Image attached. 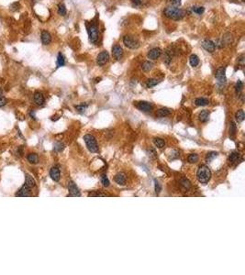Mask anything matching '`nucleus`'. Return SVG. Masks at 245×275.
<instances>
[{
  "label": "nucleus",
  "mask_w": 245,
  "mask_h": 275,
  "mask_svg": "<svg viewBox=\"0 0 245 275\" xmlns=\"http://www.w3.org/2000/svg\"><path fill=\"white\" fill-rule=\"evenodd\" d=\"M163 14L166 17L174 20H179L182 19L185 15V12L181 8H178L176 7H168L163 11Z\"/></svg>",
  "instance_id": "nucleus-1"
},
{
  "label": "nucleus",
  "mask_w": 245,
  "mask_h": 275,
  "mask_svg": "<svg viewBox=\"0 0 245 275\" xmlns=\"http://www.w3.org/2000/svg\"><path fill=\"white\" fill-rule=\"evenodd\" d=\"M196 176H197L198 181H199L201 184H207L209 182V180L211 178V172L208 166L202 165L198 168Z\"/></svg>",
  "instance_id": "nucleus-2"
},
{
  "label": "nucleus",
  "mask_w": 245,
  "mask_h": 275,
  "mask_svg": "<svg viewBox=\"0 0 245 275\" xmlns=\"http://www.w3.org/2000/svg\"><path fill=\"white\" fill-rule=\"evenodd\" d=\"M84 140L86 144V147L91 152H97L98 151V146L96 143V139L93 135L90 134H86L84 136Z\"/></svg>",
  "instance_id": "nucleus-3"
},
{
  "label": "nucleus",
  "mask_w": 245,
  "mask_h": 275,
  "mask_svg": "<svg viewBox=\"0 0 245 275\" xmlns=\"http://www.w3.org/2000/svg\"><path fill=\"white\" fill-rule=\"evenodd\" d=\"M88 36H89V40L90 42L93 44H96L99 38V31H98V27L96 23H92L88 27Z\"/></svg>",
  "instance_id": "nucleus-4"
},
{
  "label": "nucleus",
  "mask_w": 245,
  "mask_h": 275,
  "mask_svg": "<svg viewBox=\"0 0 245 275\" xmlns=\"http://www.w3.org/2000/svg\"><path fill=\"white\" fill-rule=\"evenodd\" d=\"M226 68L225 67H220L219 68L215 73V77L217 79L218 85H223L226 83Z\"/></svg>",
  "instance_id": "nucleus-5"
},
{
  "label": "nucleus",
  "mask_w": 245,
  "mask_h": 275,
  "mask_svg": "<svg viewBox=\"0 0 245 275\" xmlns=\"http://www.w3.org/2000/svg\"><path fill=\"white\" fill-rule=\"evenodd\" d=\"M123 43L125 44V46L129 49H137L139 48V42L137 39H135L134 38H132L131 36H126L123 38Z\"/></svg>",
  "instance_id": "nucleus-6"
},
{
  "label": "nucleus",
  "mask_w": 245,
  "mask_h": 275,
  "mask_svg": "<svg viewBox=\"0 0 245 275\" xmlns=\"http://www.w3.org/2000/svg\"><path fill=\"white\" fill-rule=\"evenodd\" d=\"M109 60V54L108 52L106 51H103L99 53L96 57V63L99 66H103L105 65Z\"/></svg>",
  "instance_id": "nucleus-7"
},
{
  "label": "nucleus",
  "mask_w": 245,
  "mask_h": 275,
  "mask_svg": "<svg viewBox=\"0 0 245 275\" xmlns=\"http://www.w3.org/2000/svg\"><path fill=\"white\" fill-rule=\"evenodd\" d=\"M68 190H69V195L70 196H81L78 187L74 182H70L68 184Z\"/></svg>",
  "instance_id": "nucleus-8"
},
{
  "label": "nucleus",
  "mask_w": 245,
  "mask_h": 275,
  "mask_svg": "<svg viewBox=\"0 0 245 275\" xmlns=\"http://www.w3.org/2000/svg\"><path fill=\"white\" fill-rule=\"evenodd\" d=\"M137 107L141 111H143V112H151L153 110V105L149 102L142 101L137 104Z\"/></svg>",
  "instance_id": "nucleus-9"
},
{
  "label": "nucleus",
  "mask_w": 245,
  "mask_h": 275,
  "mask_svg": "<svg viewBox=\"0 0 245 275\" xmlns=\"http://www.w3.org/2000/svg\"><path fill=\"white\" fill-rule=\"evenodd\" d=\"M112 54L116 60L119 61L123 56V50L119 45H114L112 47Z\"/></svg>",
  "instance_id": "nucleus-10"
},
{
  "label": "nucleus",
  "mask_w": 245,
  "mask_h": 275,
  "mask_svg": "<svg viewBox=\"0 0 245 275\" xmlns=\"http://www.w3.org/2000/svg\"><path fill=\"white\" fill-rule=\"evenodd\" d=\"M202 47L204 49H205L208 52H214L215 51V49H216V45L215 43L212 42L210 39H205L204 42H202Z\"/></svg>",
  "instance_id": "nucleus-11"
},
{
  "label": "nucleus",
  "mask_w": 245,
  "mask_h": 275,
  "mask_svg": "<svg viewBox=\"0 0 245 275\" xmlns=\"http://www.w3.org/2000/svg\"><path fill=\"white\" fill-rule=\"evenodd\" d=\"M161 54H162V50L160 48H153L149 51L147 56L151 60H156L161 56Z\"/></svg>",
  "instance_id": "nucleus-12"
},
{
  "label": "nucleus",
  "mask_w": 245,
  "mask_h": 275,
  "mask_svg": "<svg viewBox=\"0 0 245 275\" xmlns=\"http://www.w3.org/2000/svg\"><path fill=\"white\" fill-rule=\"evenodd\" d=\"M40 39L43 45H49L51 42V36L47 30H42L40 34Z\"/></svg>",
  "instance_id": "nucleus-13"
},
{
  "label": "nucleus",
  "mask_w": 245,
  "mask_h": 275,
  "mask_svg": "<svg viewBox=\"0 0 245 275\" xmlns=\"http://www.w3.org/2000/svg\"><path fill=\"white\" fill-rule=\"evenodd\" d=\"M50 176L53 181H55V182H58V181L60 180V177H61L60 170L58 169L57 167H52L51 169V171H50Z\"/></svg>",
  "instance_id": "nucleus-14"
},
{
  "label": "nucleus",
  "mask_w": 245,
  "mask_h": 275,
  "mask_svg": "<svg viewBox=\"0 0 245 275\" xmlns=\"http://www.w3.org/2000/svg\"><path fill=\"white\" fill-rule=\"evenodd\" d=\"M30 193H31L30 187L27 186L26 184H24L19 191H17L16 195L17 196H28V195H30Z\"/></svg>",
  "instance_id": "nucleus-15"
},
{
  "label": "nucleus",
  "mask_w": 245,
  "mask_h": 275,
  "mask_svg": "<svg viewBox=\"0 0 245 275\" xmlns=\"http://www.w3.org/2000/svg\"><path fill=\"white\" fill-rule=\"evenodd\" d=\"M33 98H34V102L36 103L37 105H39V106H42V105L44 104V97H43L42 93L36 92L34 94V97Z\"/></svg>",
  "instance_id": "nucleus-16"
},
{
  "label": "nucleus",
  "mask_w": 245,
  "mask_h": 275,
  "mask_svg": "<svg viewBox=\"0 0 245 275\" xmlns=\"http://www.w3.org/2000/svg\"><path fill=\"white\" fill-rule=\"evenodd\" d=\"M115 182L119 185H124L126 184V177L124 174L119 173L115 176Z\"/></svg>",
  "instance_id": "nucleus-17"
},
{
  "label": "nucleus",
  "mask_w": 245,
  "mask_h": 275,
  "mask_svg": "<svg viewBox=\"0 0 245 275\" xmlns=\"http://www.w3.org/2000/svg\"><path fill=\"white\" fill-rule=\"evenodd\" d=\"M195 104L198 107H205V106H208V105L209 104V101H208V99H207V98L199 97V98H196L195 100Z\"/></svg>",
  "instance_id": "nucleus-18"
},
{
  "label": "nucleus",
  "mask_w": 245,
  "mask_h": 275,
  "mask_svg": "<svg viewBox=\"0 0 245 275\" xmlns=\"http://www.w3.org/2000/svg\"><path fill=\"white\" fill-rule=\"evenodd\" d=\"M25 184L27 186H28L30 188H32V187L35 186L36 183H35V180L33 179V177L30 174H27L26 175V180H25Z\"/></svg>",
  "instance_id": "nucleus-19"
},
{
  "label": "nucleus",
  "mask_w": 245,
  "mask_h": 275,
  "mask_svg": "<svg viewBox=\"0 0 245 275\" xmlns=\"http://www.w3.org/2000/svg\"><path fill=\"white\" fill-rule=\"evenodd\" d=\"M171 112H172V111L169 109V108L163 107V108H160L158 111H157V116H161V118H164V116H168V115H170Z\"/></svg>",
  "instance_id": "nucleus-20"
},
{
  "label": "nucleus",
  "mask_w": 245,
  "mask_h": 275,
  "mask_svg": "<svg viewBox=\"0 0 245 275\" xmlns=\"http://www.w3.org/2000/svg\"><path fill=\"white\" fill-rule=\"evenodd\" d=\"M189 62L192 67H196L199 64V58L196 54H192L189 58Z\"/></svg>",
  "instance_id": "nucleus-21"
},
{
  "label": "nucleus",
  "mask_w": 245,
  "mask_h": 275,
  "mask_svg": "<svg viewBox=\"0 0 245 275\" xmlns=\"http://www.w3.org/2000/svg\"><path fill=\"white\" fill-rule=\"evenodd\" d=\"M209 118V112L208 110H203L199 114V120L202 122H207Z\"/></svg>",
  "instance_id": "nucleus-22"
},
{
  "label": "nucleus",
  "mask_w": 245,
  "mask_h": 275,
  "mask_svg": "<svg viewBox=\"0 0 245 275\" xmlns=\"http://www.w3.org/2000/svg\"><path fill=\"white\" fill-rule=\"evenodd\" d=\"M27 159L31 163H32V164H36V163H38V161H39V158H38V155L36 153L28 154V157H27Z\"/></svg>",
  "instance_id": "nucleus-23"
},
{
  "label": "nucleus",
  "mask_w": 245,
  "mask_h": 275,
  "mask_svg": "<svg viewBox=\"0 0 245 275\" xmlns=\"http://www.w3.org/2000/svg\"><path fill=\"white\" fill-rule=\"evenodd\" d=\"M65 58L61 52H59L57 57V67H62L65 65Z\"/></svg>",
  "instance_id": "nucleus-24"
},
{
  "label": "nucleus",
  "mask_w": 245,
  "mask_h": 275,
  "mask_svg": "<svg viewBox=\"0 0 245 275\" xmlns=\"http://www.w3.org/2000/svg\"><path fill=\"white\" fill-rule=\"evenodd\" d=\"M58 13H59V15H61V16L66 15L67 11H66V8H65V4L60 3L59 5H58Z\"/></svg>",
  "instance_id": "nucleus-25"
},
{
  "label": "nucleus",
  "mask_w": 245,
  "mask_h": 275,
  "mask_svg": "<svg viewBox=\"0 0 245 275\" xmlns=\"http://www.w3.org/2000/svg\"><path fill=\"white\" fill-rule=\"evenodd\" d=\"M239 158H240V153L237 152V151H233V152H231L230 154L229 160L231 162H236L239 160Z\"/></svg>",
  "instance_id": "nucleus-26"
},
{
  "label": "nucleus",
  "mask_w": 245,
  "mask_h": 275,
  "mask_svg": "<svg viewBox=\"0 0 245 275\" xmlns=\"http://www.w3.org/2000/svg\"><path fill=\"white\" fill-rule=\"evenodd\" d=\"M153 142H154V144H155L156 147L159 148V149L163 148V147H164V145H165L164 141H163V140H162V139H160V138H155V139H153Z\"/></svg>",
  "instance_id": "nucleus-27"
},
{
  "label": "nucleus",
  "mask_w": 245,
  "mask_h": 275,
  "mask_svg": "<svg viewBox=\"0 0 245 275\" xmlns=\"http://www.w3.org/2000/svg\"><path fill=\"white\" fill-rule=\"evenodd\" d=\"M151 68H153V63H151V62H149V61L144 62L142 63V69L143 70L144 72H149L150 70H151Z\"/></svg>",
  "instance_id": "nucleus-28"
},
{
  "label": "nucleus",
  "mask_w": 245,
  "mask_h": 275,
  "mask_svg": "<svg viewBox=\"0 0 245 275\" xmlns=\"http://www.w3.org/2000/svg\"><path fill=\"white\" fill-rule=\"evenodd\" d=\"M235 118H236V120L238 122H242L245 118V115H244L243 110H239L235 115Z\"/></svg>",
  "instance_id": "nucleus-29"
},
{
  "label": "nucleus",
  "mask_w": 245,
  "mask_h": 275,
  "mask_svg": "<svg viewBox=\"0 0 245 275\" xmlns=\"http://www.w3.org/2000/svg\"><path fill=\"white\" fill-rule=\"evenodd\" d=\"M192 11L196 14L201 15L204 11H205V8H204L203 7H197V6H195V7H192Z\"/></svg>",
  "instance_id": "nucleus-30"
},
{
  "label": "nucleus",
  "mask_w": 245,
  "mask_h": 275,
  "mask_svg": "<svg viewBox=\"0 0 245 275\" xmlns=\"http://www.w3.org/2000/svg\"><path fill=\"white\" fill-rule=\"evenodd\" d=\"M187 160H188V162H190V163H195L198 161V156L196 153H191L188 156Z\"/></svg>",
  "instance_id": "nucleus-31"
},
{
  "label": "nucleus",
  "mask_w": 245,
  "mask_h": 275,
  "mask_svg": "<svg viewBox=\"0 0 245 275\" xmlns=\"http://www.w3.org/2000/svg\"><path fill=\"white\" fill-rule=\"evenodd\" d=\"M158 84H159V81L157 79H149L147 81V83H146L147 86L150 87V88H151V87H153V86L157 85Z\"/></svg>",
  "instance_id": "nucleus-32"
},
{
  "label": "nucleus",
  "mask_w": 245,
  "mask_h": 275,
  "mask_svg": "<svg viewBox=\"0 0 245 275\" xmlns=\"http://www.w3.org/2000/svg\"><path fill=\"white\" fill-rule=\"evenodd\" d=\"M218 156V153L215 152V151H211V152H208L206 156V161H211L214 158H216Z\"/></svg>",
  "instance_id": "nucleus-33"
},
{
  "label": "nucleus",
  "mask_w": 245,
  "mask_h": 275,
  "mask_svg": "<svg viewBox=\"0 0 245 275\" xmlns=\"http://www.w3.org/2000/svg\"><path fill=\"white\" fill-rule=\"evenodd\" d=\"M171 61H172V55L170 54V52L169 51H165L164 55H163V62H164L166 64H169Z\"/></svg>",
  "instance_id": "nucleus-34"
},
{
  "label": "nucleus",
  "mask_w": 245,
  "mask_h": 275,
  "mask_svg": "<svg viewBox=\"0 0 245 275\" xmlns=\"http://www.w3.org/2000/svg\"><path fill=\"white\" fill-rule=\"evenodd\" d=\"M63 149H65V145H63V143H62L60 141L54 143V150L55 151H62Z\"/></svg>",
  "instance_id": "nucleus-35"
},
{
  "label": "nucleus",
  "mask_w": 245,
  "mask_h": 275,
  "mask_svg": "<svg viewBox=\"0 0 245 275\" xmlns=\"http://www.w3.org/2000/svg\"><path fill=\"white\" fill-rule=\"evenodd\" d=\"M237 131V127L235 125L234 122H230V134L231 136L235 135V133Z\"/></svg>",
  "instance_id": "nucleus-36"
},
{
  "label": "nucleus",
  "mask_w": 245,
  "mask_h": 275,
  "mask_svg": "<svg viewBox=\"0 0 245 275\" xmlns=\"http://www.w3.org/2000/svg\"><path fill=\"white\" fill-rule=\"evenodd\" d=\"M101 183H102V184H103L104 186H106V187H108V186L109 185V180H108V178L107 177L106 174L101 175Z\"/></svg>",
  "instance_id": "nucleus-37"
},
{
  "label": "nucleus",
  "mask_w": 245,
  "mask_h": 275,
  "mask_svg": "<svg viewBox=\"0 0 245 275\" xmlns=\"http://www.w3.org/2000/svg\"><path fill=\"white\" fill-rule=\"evenodd\" d=\"M242 87H243V83H242L241 80H239L237 83H236V85H235V91H236V93H240V92L242 91Z\"/></svg>",
  "instance_id": "nucleus-38"
},
{
  "label": "nucleus",
  "mask_w": 245,
  "mask_h": 275,
  "mask_svg": "<svg viewBox=\"0 0 245 275\" xmlns=\"http://www.w3.org/2000/svg\"><path fill=\"white\" fill-rule=\"evenodd\" d=\"M9 8H10V10H11V11H17V10L19 9V8H20V5H19V3L15 2V3H13V4H11Z\"/></svg>",
  "instance_id": "nucleus-39"
},
{
  "label": "nucleus",
  "mask_w": 245,
  "mask_h": 275,
  "mask_svg": "<svg viewBox=\"0 0 245 275\" xmlns=\"http://www.w3.org/2000/svg\"><path fill=\"white\" fill-rule=\"evenodd\" d=\"M87 105H84V104H82V105H78V106H75V108H76L79 112H85V109L87 108Z\"/></svg>",
  "instance_id": "nucleus-40"
},
{
  "label": "nucleus",
  "mask_w": 245,
  "mask_h": 275,
  "mask_svg": "<svg viewBox=\"0 0 245 275\" xmlns=\"http://www.w3.org/2000/svg\"><path fill=\"white\" fill-rule=\"evenodd\" d=\"M154 183H155V192H156V194H159V193L161 192V190H162V186H161V184H160V183L158 182V181H154Z\"/></svg>",
  "instance_id": "nucleus-41"
},
{
  "label": "nucleus",
  "mask_w": 245,
  "mask_h": 275,
  "mask_svg": "<svg viewBox=\"0 0 245 275\" xmlns=\"http://www.w3.org/2000/svg\"><path fill=\"white\" fill-rule=\"evenodd\" d=\"M181 184H182L183 186H185V188H189L190 187V183H189V181L188 180H186V179H183V180H181Z\"/></svg>",
  "instance_id": "nucleus-42"
},
{
  "label": "nucleus",
  "mask_w": 245,
  "mask_h": 275,
  "mask_svg": "<svg viewBox=\"0 0 245 275\" xmlns=\"http://www.w3.org/2000/svg\"><path fill=\"white\" fill-rule=\"evenodd\" d=\"M107 195L105 194H101V193L99 192H92V193H89L88 194V196H106Z\"/></svg>",
  "instance_id": "nucleus-43"
},
{
  "label": "nucleus",
  "mask_w": 245,
  "mask_h": 275,
  "mask_svg": "<svg viewBox=\"0 0 245 275\" xmlns=\"http://www.w3.org/2000/svg\"><path fill=\"white\" fill-rule=\"evenodd\" d=\"M171 4L173 5V7H176L178 8L181 5V0H170Z\"/></svg>",
  "instance_id": "nucleus-44"
},
{
  "label": "nucleus",
  "mask_w": 245,
  "mask_h": 275,
  "mask_svg": "<svg viewBox=\"0 0 245 275\" xmlns=\"http://www.w3.org/2000/svg\"><path fill=\"white\" fill-rule=\"evenodd\" d=\"M6 104H7V99L4 96H0V107H4Z\"/></svg>",
  "instance_id": "nucleus-45"
},
{
  "label": "nucleus",
  "mask_w": 245,
  "mask_h": 275,
  "mask_svg": "<svg viewBox=\"0 0 245 275\" xmlns=\"http://www.w3.org/2000/svg\"><path fill=\"white\" fill-rule=\"evenodd\" d=\"M132 5L135 6V7H139V6L142 5V0H131Z\"/></svg>",
  "instance_id": "nucleus-46"
},
{
  "label": "nucleus",
  "mask_w": 245,
  "mask_h": 275,
  "mask_svg": "<svg viewBox=\"0 0 245 275\" xmlns=\"http://www.w3.org/2000/svg\"><path fill=\"white\" fill-rule=\"evenodd\" d=\"M238 61H239V62H240V64L242 66H243L244 65V55L243 54H242L240 57L238 58Z\"/></svg>",
  "instance_id": "nucleus-47"
}]
</instances>
